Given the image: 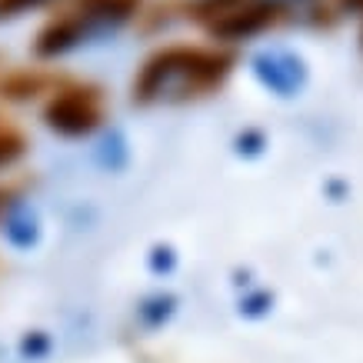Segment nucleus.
Listing matches in <instances>:
<instances>
[{
	"label": "nucleus",
	"instance_id": "f257e3e1",
	"mask_svg": "<svg viewBox=\"0 0 363 363\" xmlns=\"http://www.w3.org/2000/svg\"><path fill=\"white\" fill-rule=\"evenodd\" d=\"M233 57L207 47L174 44L157 50L133 80L137 104H184L217 90L227 80Z\"/></svg>",
	"mask_w": 363,
	"mask_h": 363
},
{
	"label": "nucleus",
	"instance_id": "f03ea898",
	"mask_svg": "<svg viewBox=\"0 0 363 363\" xmlns=\"http://www.w3.org/2000/svg\"><path fill=\"white\" fill-rule=\"evenodd\" d=\"M44 121L60 137H87L104 121V94L90 84L64 87L44 107Z\"/></svg>",
	"mask_w": 363,
	"mask_h": 363
},
{
	"label": "nucleus",
	"instance_id": "7ed1b4c3",
	"mask_svg": "<svg viewBox=\"0 0 363 363\" xmlns=\"http://www.w3.org/2000/svg\"><path fill=\"white\" fill-rule=\"evenodd\" d=\"M253 77L260 80L270 94L277 97H294L307 87V60L297 50H286V47H264L260 54H253L250 60Z\"/></svg>",
	"mask_w": 363,
	"mask_h": 363
},
{
	"label": "nucleus",
	"instance_id": "20e7f679",
	"mask_svg": "<svg viewBox=\"0 0 363 363\" xmlns=\"http://www.w3.org/2000/svg\"><path fill=\"white\" fill-rule=\"evenodd\" d=\"M277 13H284L280 7H274L270 0H247L240 7H233L230 13H223L217 21H210V33L217 40H250V37H260V33L277 21Z\"/></svg>",
	"mask_w": 363,
	"mask_h": 363
},
{
	"label": "nucleus",
	"instance_id": "39448f33",
	"mask_svg": "<svg viewBox=\"0 0 363 363\" xmlns=\"http://www.w3.org/2000/svg\"><path fill=\"white\" fill-rule=\"evenodd\" d=\"M90 33L84 27V17L77 11L64 13V17H57L44 27V30L37 33V54L40 57H60L67 50H74V47L87 44Z\"/></svg>",
	"mask_w": 363,
	"mask_h": 363
},
{
	"label": "nucleus",
	"instance_id": "423d86ee",
	"mask_svg": "<svg viewBox=\"0 0 363 363\" xmlns=\"http://www.w3.org/2000/svg\"><path fill=\"white\" fill-rule=\"evenodd\" d=\"M40 87H44V77H40V74L21 70V74H11V77L0 84V94L11 97V100H27V97H33Z\"/></svg>",
	"mask_w": 363,
	"mask_h": 363
},
{
	"label": "nucleus",
	"instance_id": "0eeeda50",
	"mask_svg": "<svg viewBox=\"0 0 363 363\" xmlns=\"http://www.w3.org/2000/svg\"><path fill=\"white\" fill-rule=\"evenodd\" d=\"M4 230L17 247H30L37 240V220L30 217V210H13L7 223H4Z\"/></svg>",
	"mask_w": 363,
	"mask_h": 363
},
{
	"label": "nucleus",
	"instance_id": "6e6552de",
	"mask_svg": "<svg viewBox=\"0 0 363 363\" xmlns=\"http://www.w3.org/2000/svg\"><path fill=\"white\" fill-rule=\"evenodd\" d=\"M23 147H27V140H23L21 130H13V127H0V170L17 164V160L23 157Z\"/></svg>",
	"mask_w": 363,
	"mask_h": 363
},
{
	"label": "nucleus",
	"instance_id": "1a4fd4ad",
	"mask_svg": "<svg viewBox=\"0 0 363 363\" xmlns=\"http://www.w3.org/2000/svg\"><path fill=\"white\" fill-rule=\"evenodd\" d=\"M247 0H194V17L200 21H217L223 13H230L233 7H240Z\"/></svg>",
	"mask_w": 363,
	"mask_h": 363
},
{
	"label": "nucleus",
	"instance_id": "9d476101",
	"mask_svg": "<svg viewBox=\"0 0 363 363\" xmlns=\"http://www.w3.org/2000/svg\"><path fill=\"white\" fill-rule=\"evenodd\" d=\"M274 7H280V11H290V7H307V4H313V0H270Z\"/></svg>",
	"mask_w": 363,
	"mask_h": 363
},
{
	"label": "nucleus",
	"instance_id": "9b49d317",
	"mask_svg": "<svg viewBox=\"0 0 363 363\" xmlns=\"http://www.w3.org/2000/svg\"><path fill=\"white\" fill-rule=\"evenodd\" d=\"M343 13H363V0H340Z\"/></svg>",
	"mask_w": 363,
	"mask_h": 363
},
{
	"label": "nucleus",
	"instance_id": "f8f14e48",
	"mask_svg": "<svg viewBox=\"0 0 363 363\" xmlns=\"http://www.w3.org/2000/svg\"><path fill=\"white\" fill-rule=\"evenodd\" d=\"M0 210H4V197H0Z\"/></svg>",
	"mask_w": 363,
	"mask_h": 363
},
{
	"label": "nucleus",
	"instance_id": "ddd939ff",
	"mask_svg": "<svg viewBox=\"0 0 363 363\" xmlns=\"http://www.w3.org/2000/svg\"><path fill=\"white\" fill-rule=\"evenodd\" d=\"M37 4H47V0H37Z\"/></svg>",
	"mask_w": 363,
	"mask_h": 363
}]
</instances>
